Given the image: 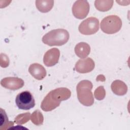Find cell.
<instances>
[{
  "label": "cell",
  "instance_id": "cell-1",
  "mask_svg": "<svg viewBox=\"0 0 130 130\" xmlns=\"http://www.w3.org/2000/svg\"><path fill=\"white\" fill-rule=\"evenodd\" d=\"M71 95V91L66 87H59L52 90L42 101L41 109L44 111H51L58 107L61 101L69 99Z\"/></svg>",
  "mask_w": 130,
  "mask_h": 130
},
{
  "label": "cell",
  "instance_id": "cell-2",
  "mask_svg": "<svg viewBox=\"0 0 130 130\" xmlns=\"http://www.w3.org/2000/svg\"><path fill=\"white\" fill-rule=\"evenodd\" d=\"M70 38L69 32L64 29L52 30L43 36L42 42L49 46H62L65 44Z\"/></svg>",
  "mask_w": 130,
  "mask_h": 130
},
{
  "label": "cell",
  "instance_id": "cell-3",
  "mask_svg": "<svg viewBox=\"0 0 130 130\" xmlns=\"http://www.w3.org/2000/svg\"><path fill=\"white\" fill-rule=\"evenodd\" d=\"M92 86V83L87 80L81 81L76 86L78 99L84 106H91L94 103V98L91 92Z\"/></svg>",
  "mask_w": 130,
  "mask_h": 130
},
{
  "label": "cell",
  "instance_id": "cell-4",
  "mask_svg": "<svg viewBox=\"0 0 130 130\" xmlns=\"http://www.w3.org/2000/svg\"><path fill=\"white\" fill-rule=\"evenodd\" d=\"M101 29L107 34H113L119 31L122 27V21L119 17L112 15L105 17L101 22Z\"/></svg>",
  "mask_w": 130,
  "mask_h": 130
},
{
  "label": "cell",
  "instance_id": "cell-5",
  "mask_svg": "<svg viewBox=\"0 0 130 130\" xmlns=\"http://www.w3.org/2000/svg\"><path fill=\"white\" fill-rule=\"evenodd\" d=\"M17 107L21 110H28L35 106V101L32 94L28 91H24L18 93L15 99Z\"/></svg>",
  "mask_w": 130,
  "mask_h": 130
},
{
  "label": "cell",
  "instance_id": "cell-6",
  "mask_svg": "<svg viewBox=\"0 0 130 130\" xmlns=\"http://www.w3.org/2000/svg\"><path fill=\"white\" fill-rule=\"evenodd\" d=\"M78 29L81 34L84 35L95 34L99 29V20L95 17H89L80 24Z\"/></svg>",
  "mask_w": 130,
  "mask_h": 130
},
{
  "label": "cell",
  "instance_id": "cell-7",
  "mask_svg": "<svg viewBox=\"0 0 130 130\" xmlns=\"http://www.w3.org/2000/svg\"><path fill=\"white\" fill-rule=\"evenodd\" d=\"M89 9V4L87 1L79 0L76 1L73 4L72 13L76 18L82 19L87 16Z\"/></svg>",
  "mask_w": 130,
  "mask_h": 130
},
{
  "label": "cell",
  "instance_id": "cell-8",
  "mask_svg": "<svg viewBox=\"0 0 130 130\" xmlns=\"http://www.w3.org/2000/svg\"><path fill=\"white\" fill-rule=\"evenodd\" d=\"M1 85L8 89L16 90L22 88L24 84V81L18 77H9L2 79Z\"/></svg>",
  "mask_w": 130,
  "mask_h": 130
},
{
  "label": "cell",
  "instance_id": "cell-9",
  "mask_svg": "<svg viewBox=\"0 0 130 130\" xmlns=\"http://www.w3.org/2000/svg\"><path fill=\"white\" fill-rule=\"evenodd\" d=\"M95 63L92 59L87 57L85 59H80L75 66L76 71L82 74L87 73L91 72L94 68Z\"/></svg>",
  "mask_w": 130,
  "mask_h": 130
},
{
  "label": "cell",
  "instance_id": "cell-10",
  "mask_svg": "<svg viewBox=\"0 0 130 130\" xmlns=\"http://www.w3.org/2000/svg\"><path fill=\"white\" fill-rule=\"evenodd\" d=\"M59 56L60 51L59 49L56 48H53L45 53L43 62L47 67H52L58 62Z\"/></svg>",
  "mask_w": 130,
  "mask_h": 130
},
{
  "label": "cell",
  "instance_id": "cell-11",
  "mask_svg": "<svg viewBox=\"0 0 130 130\" xmlns=\"http://www.w3.org/2000/svg\"><path fill=\"white\" fill-rule=\"evenodd\" d=\"M28 72L33 77L38 80L43 79L47 75V72L44 67L38 63L31 64L28 68Z\"/></svg>",
  "mask_w": 130,
  "mask_h": 130
},
{
  "label": "cell",
  "instance_id": "cell-12",
  "mask_svg": "<svg viewBox=\"0 0 130 130\" xmlns=\"http://www.w3.org/2000/svg\"><path fill=\"white\" fill-rule=\"evenodd\" d=\"M75 52L76 55L80 58L86 57L90 52L89 45L85 42H80L75 47Z\"/></svg>",
  "mask_w": 130,
  "mask_h": 130
},
{
  "label": "cell",
  "instance_id": "cell-13",
  "mask_svg": "<svg viewBox=\"0 0 130 130\" xmlns=\"http://www.w3.org/2000/svg\"><path fill=\"white\" fill-rule=\"evenodd\" d=\"M111 88L113 93L118 95H123L127 91V85L124 82L119 80L114 81L111 84Z\"/></svg>",
  "mask_w": 130,
  "mask_h": 130
},
{
  "label": "cell",
  "instance_id": "cell-14",
  "mask_svg": "<svg viewBox=\"0 0 130 130\" xmlns=\"http://www.w3.org/2000/svg\"><path fill=\"white\" fill-rule=\"evenodd\" d=\"M37 9L42 13L50 11L53 7L54 1L52 0H37L35 2Z\"/></svg>",
  "mask_w": 130,
  "mask_h": 130
},
{
  "label": "cell",
  "instance_id": "cell-15",
  "mask_svg": "<svg viewBox=\"0 0 130 130\" xmlns=\"http://www.w3.org/2000/svg\"><path fill=\"white\" fill-rule=\"evenodd\" d=\"M114 1L112 0H96L94 2V6L96 9L101 12L108 11L113 6Z\"/></svg>",
  "mask_w": 130,
  "mask_h": 130
},
{
  "label": "cell",
  "instance_id": "cell-16",
  "mask_svg": "<svg viewBox=\"0 0 130 130\" xmlns=\"http://www.w3.org/2000/svg\"><path fill=\"white\" fill-rule=\"evenodd\" d=\"M30 120L34 124L40 125L43 123L44 117L42 113L39 110H37L32 113L30 116Z\"/></svg>",
  "mask_w": 130,
  "mask_h": 130
},
{
  "label": "cell",
  "instance_id": "cell-17",
  "mask_svg": "<svg viewBox=\"0 0 130 130\" xmlns=\"http://www.w3.org/2000/svg\"><path fill=\"white\" fill-rule=\"evenodd\" d=\"M1 129L3 128V129H7L6 126H13V122L12 121H9L7 115V114L5 110H4L3 109L1 108ZM7 128H8L7 126Z\"/></svg>",
  "mask_w": 130,
  "mask_h": 130
},
{
  "label": "cell",
  "instance_id": "cell-18",
  "mask_svg": "<svg viewBox=\"0 0 130 130\" xmlns=\"http://www.w3.org/2000/svg\"><path fill=\"white\" fill-rule=\"evenodd\" d=\"M30 113L26 112L17 115L15 118V122L18 124H23L27 122L30 119Z\"/></svg>",
  "mask_w": 130,
  "mask_h": 130
},
{
  "label": "cell",
  "instance_id": "cell-19",
  "mask_svg": "<svg viewBox=\"0 0 130 130\" xmlns=\"http://www.w3.org/2000/svg\"><path fill=\"white\" fill-rule=\"evenodd\" d=\"M95 98L98 100H103L106 96V91L103 86H100L96 88L94 92Z\"/></svg>",
  "mask_w": 130,
  "mask_h": 130
}]
</instances>
